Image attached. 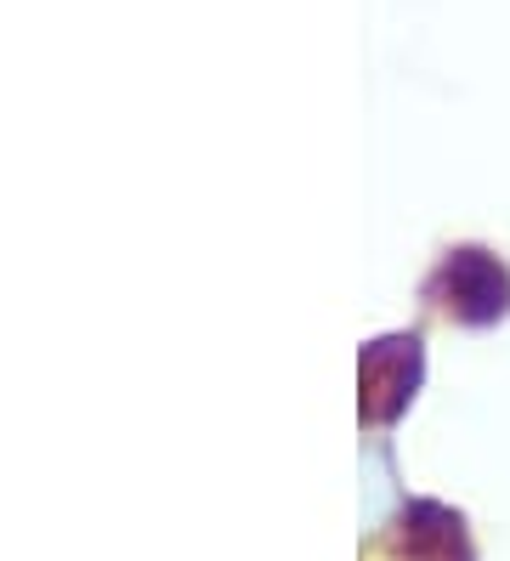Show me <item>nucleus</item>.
<instances>
[{"mask_svg": "<svg viewBox=\"0 0 510 561\" xmlns=\"http://www.w3.org/2000/svg\"><path fill=\"white\" fill-rule=\"evenodd\" d=\"M420 369H426L420 335H386V341L363 346V357H358V386H363L358 409H363V420L369 425H392L408 409V398H415Z\"/></svg>", "mask_w": 510, "mask_h": 561, "instance_id": "2", "label": "nucleus"}, {"mask_svg": "<svg viewBox=\"0 0 510 561\" xmlns=\"http://www.w3.org/2000/svg\"><path fill=\"white\" fill-rule=\"evenodd\" d=\"M392 550L403 561H471L465 522L442 505H408L392 522Z\"/></svg>", "mask_w": 510, "mask_h": 561, "instance_id": "3", "label": "nucleus"}, {"mask_svg": "<svg viewBox=\"0 0 510 561\" xmlns=\"http://www.w3.org/2000/svg\"><path fill=\"white\" fill-rule=\"evenodd\" d=\"M426 295L460 323H494L510 312V273L488 250H449V261L431 273Z\"/></svg>", "mask_w": 510, "mask_h": 561, "instance_id": "1", "label": "nucleus"}]
</instances>
